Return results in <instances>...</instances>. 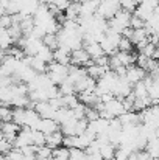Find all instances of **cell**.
<instances>
[{
    "mask_svg": "<svg viewBox=\"0 0 159 160\" xmlns=\"http://www.w3.org/2000/svg\"><path fill=\"white\" fill-rule=\"evenodd\" d=\"M47 75L50 76L53 84L59 86L69 76V65H64V64H59L56 61H52L47 67Z\"/></svg>",
    "mask_w": 159,
    "mask_h": 160,
    "instance_id": "obj_1",
    "label": "cell"
},
{
    "mask_svg": "<svg viewBox=\"0 0 159 160\" xmlns=\"http://www.w3.org/2000/svg\"><path fill=\"white\" fill-rule=\"evenodd\" d=\"M120 2L119 0H100V5H98V9L95 14L102 16L103 19L109 20L115 16V12L120 9Z\"/></svg>",
    "mask_w": 159,
    "mask_h": 160,
    "instance_id": "obj_2",
    "label": "cell"
},
{
    "mask_svg": "<svg viewBox=\"0 0 159 160\" xmlns=\"http://www.w3.org/2000/svg\"><path fill=\"white\" fill-rule=\"evenodd\" d=\"M92 62L91 56L87 54V52L81 47L78 50H73L70 53V64L72 65H78V67H84V65H89Z\"/></svg>",
    "mask_w": 159,
    "mask_h": 160,
    "instance_id": "obj_3",
    "label": "cell"
},
{
    "mask_svg": "<svg viewBox=\"0 0 159 160\" xmlns=\"http://www.w3.org/2000/svg\"><path fill=\"white\" fill-rule=\"evenodd\" d=\"M0 131L3 132L5 138L9 140V142L13 143V142L16 140L19 131H20V126H19L17 123H14L13 120H11V121H2V124H0Z\"/></svg>",
    "mask_w": 159,
    "mask_h": 160,
    "instance_id": "obj_4",
    "label": "cell"
},
{
    "mask_svg": "<svg viewBox=\"0 0 159 160\" xmlns=\"http://www.w3.org/2000/svg\"><path fill=\"white\" fill-rule=\"evenodd\" d=\"M125 76H126L128 82H130L131 86H134L136 82H139V81H142V79L145 78V70H144L142 67L133 64V65H128V67H126V75H125Z\"/></svg>",
    "mask_w": 159,
    "mask_h": 160,
    "instance_id": "obj_5",
    "label": "cell"
},
{
    "mask_svg": "<svg viewBox=\"0 0 159 160\" xmlns=\"http://www.w3.org/2000/svg\"><path fill=\"white\" fill-rule=\"evenodd\" d=\"M53 120H55L59 126H62V124H66V123L75 121L77 118H75V113H73L72 109H69V107H59V109H56V112H55V115H53Z\"/></svg>",
    "mask_w": 159,
    "mask_h": 160,
    "instance_id": "obj_6",
    "label": "cell"
},
{
    "mask_svg": "<svg viewBox=\"0 0 159 160\" xmlns=\"http://www.w3.org/2000/svg\"><path fill=\"white\" fill-rule=\"evenodd\" d=\"M95 86H97V79L86 75L75 82V92L80 93V92H84V90H95Z\"/></svg>",
    "mask_w": 159,
    "mask_h": 160,
    "instance_id": "obj_7",
    "label": "cell"
},
{
    "mask_svg": "<svg viewBox=\"0 0 159 160\" xmlns=\"http://www.w3.org/2000/svg\"><path fill=\"white\" fill-rule=\"evenodd\" d=\"M100 5V0H84L81 2V8H80V17H91L97 12Z\"/></svg>",
    "mask_w": 159,
    "mask_h": 160,
    "instance_id": "obj_8",
    "label": "cell"
},
{
    "mask_svg": "<svg viewBox=\"0 0 159 160\" xmlns=\"http://www.w3.org/2000/svg\"><path fill=\"white\" fill-rule=\"evenodd\" d=\"M105 109L114 117V118H117V117H120L122 113L126 112V109L123 106V101H122L120 98H114V100H111L109 103H106Z\"/></svg>",
    "mask_w": 159,
    "mask_h": 160,
    "instance_id": "obj_9",
    "label": "cell"
},
{
    "mask_svg": "<svg viewBox=\"0 0 159 160\" xmlns=\"http://www.w3.org/2000/svg\"><path fill=\"white\" fill-rule=\"evenodd\" d=\"M36 129L41 131V132H44V134L47 135V134H52L55 131H58V129H59V124H58L53 118H41Z\"/></svg>",
    "mask_w": 159,
    "mask_h": 160,
    "instance_id": "obj_10",
    "label": "cell"
},
{
    "mask_svg": "<svg viewBox=\"0 0 159 160\" xmlns=\"http://www.w3.org/2000/svg\"><path fill=\"white\" fill-rule=\"evenodd\" d=\"M34 110L41 115V118H53L56 109L50 104V101H41L34 104Z\"/></svg>",
    "mask_w": 159,
    "mask_h": 160,
    "instance_id": "obj_11",
    "label": "cell"
},
{
    "mask_svg": "<svg viewBox=\"0 0 159 160\" xmlns=\"http://www.w3.org/2000/svg\"><path fill=\"white\" fill-rule=\"evenodd\" d=\"M78 100L84 106H95L100 101V97L95 93V90H84L78 93Z\"/></svg>",
    "mask_w": 159,
    "mask_h": 160,
    "instance_id": "obj_12",
    "label": "cell"
},
{
    "mask_svg": "<svg viewBox=\"0 0 159 160\" xmlns=\"http://www.w3.org/2000/svg\"><path fill=\"white\" fill-rule=\"evenodd\" d=\"M39 120H41V115L33 107H25V124L24 126H28L31 129H36Z\"/></svg>",
    "mask_w": 159,
    "mask_h": 160,
    "instance_id": "obj_13",
    "label": "cell"
},
{
    "mask_svg": "<svg viewBox=\"0 0 159 160\" xmlns=\"http://www.w3.org/2000/svg\"><path fill=\"white\" fill-rule=\"evenodd\" d=\"M70 50L66 48V47H58L56 50H53V61L59 62V64H64V65H69L70 64Z\"/></svg>",
    "mask_w": 159,
    "mask_h": 160,
    "instance_id": "obj_14",
    "label": "cell"
},
{
    "mask_svg": "<svg viewBox=\"0 0 159 160\" xmlns=\"http://www.w3.org/2000/svg\"><path fill=\"white\" fill-rule=\"evenodd\" d=\"M108 70H111L108 65H98V64H95V62H91V64L87 65V68H86L87 75L92 76L94 79H100Z\"/></svg>",
    "mask_w": 159,
    "mask_h": 160,
    "instance_id": "obj_15",
    "label": "cell"
},
{
    "mask_svg": "<svg viewBox=\"0 0 159 160\" xmlns=\"http://www.w3.org/2000/svg\"><path fill=\"white\" fill-rule=\"evenodd\" d=\"M83 45H84L83 48L87 52V54L91 56V59H92V61L105 54L103 48H102V45H100L98 42H83Z\"/></svg>",
    "mask_w": 159,
    "mask_h": 160,
    "instance_id": "obj_16",
    "label": "cell"
},
{
    "mask_svg": "<svg viewBox=\"0 0 159 160\" xmlns=\"http://www.w3.org/2000/svg\"><path fill=\"white\" fill-rule=\"evenodd\" d=\"M62 140H64V134L58 129L52 134H47L45 135V145L50 146L52 149L58 148V146H62Z\"/></svg>",
    "mask_w": 159,
    "mask_h": 160,
    "instance_id": "obj_17",
    "label": "cell"
},
{
    "mask_svg": "<svg viewBox=\"0 0 159 160\" xmlns=\"http://www.w3.org/2000/svg\"><path fill=\"white\" fill-rule=\"evenodd\" d=\"M117 118L120 120L122 126H125V124H140V117H139V113L134 112V110H126L125 113H122V115L117 117Z\"/></svg>",
    "mask_w": 159,
    "mask_h": 160,
    "instance_id": "obj_18",
    "label": "cell"
},
{
    "mask_svg": "<svg viewBox=\"0 0 159 160\" xmlns=\"http://www.w3.org/2000/svg\"><path fill=\"white\" fill-rule=\"evenodd\" d=\"M153 11H155V8L153 6H150V5H147V3H144V2H140L139 5H137V8L134 9V14L137 16V17H140L144 22L153 14Z\"/></svg>",
    "mask_w": 159,
    "mask_h": 160,
    "instance_id": "obj_19",
    "label": "cell"
},
{
    "mask_svg": "<svg viewBox=\"0 0 159 160\" xmlns=\"http://www.w3.org/2000/svg\"><path fill=\"white\" fill-rule=\"evenodd\" d=\"M30 67H31V68H33L36 73H45V72H47L49 64H47L45 61H42L41 58H38V56H31Z\"/></svg>",
    "mask_w": 159,
    "mask_h": 160,
    "instance_id": "obj_20",
    "label": "cell"
},
{
    "mask_svg": "<svg viewBox=\"0 0 159 160\" xmlns=\"http://www.w3.org/2000/svg\"><path fill=\"white\" fill-rule=\"evenodd\" d=\"M115 149H117V146L115 145H112V143H105L102 148H100V156H102V159L103 160H112L115 157Z\"/></svg>",
    "mask_w": 159,
    "mask_h": 160,
    "instance_id": "obj_21",
    "label": "cell"
},
{
    "mask_svg": "<svg viewBox=\"0 0 159 160\" xmlns=\"http://www.w3.org/2000/svg\"><path fill=\"white\" fill-rule=\"evenodd\" d=\"M145 151L148 152V156L151 159H159V138H151L147 142V146H145Z\"/></svg>",
    "mask_w": 159,
    "mask_h": 160,
    "instance_id": "obj_22",
    "label": "cell"
},
{
    "mask_svg": "<svg viewBox=\"0 0 159 160\" xmlns=\"http://www.w3.org/2000/svg\"><path fill=\"white\" fill-rule=\"evenodd\" d=\"M145 41H150V38H148V33H147V30L145 28H137V30H134L133 31V36H131V42L133 44H140V42H145Z\"/></svg>",
    "mask_w": 159,
    "mask_h": 160,
    "instance_id": "obj_23",
    "label": "cell"
},
{
    "mask_svg": "<svg viewBox=\"0 0 159 160\" xmlns=\"http://www.w3.org/2000/svg\"><path fill=\"white\" fill-rule=\"evenodd\" d=\"M131 93L134 95V98H145V97H148V87L145 86L144 81H139V82H136L133 86V92Z\"/></svg>",
    "mask_w": 159,
    "mask_h": 160,
    "instance_id": "obj_24",
    "label": "cell"
},
{
    "mask_svg": "<svg viewBox=\"0 0 159 160\" xmlns=\"http://www.w3.org/2000/svg\"><path fill=\"white\" fill-rule=\"evenodd\" d=\"M53 159V149L47 145H42L36 151V160H52Z\"/></svg>",
    "mask_w": 159,
    "mask_h": 160,
    "instance_id": "obj_25",
    "label": "cell"
},
{
    "mask_svg": "<svg viewBox=\"0 0 159 160\" xmlns=\"http://www.w3.org/2000/svg\"><path fill=\"white\" fill-rule=\"evenodd\" d=\"M61 100H62V107H69V109H73V107L80 103V100H78V95H77V93L61 95Z\"/></svg>",
    "mask_w": 159,
    "mask_h": 160,
    "instance_id": "obj_26",
    "label": "cell"
},
{
    "mask_svg": "<svg viewBox=\"0 0 159 160\" xmlns=\"http://www.w3.org/2000/svg\"><path fill=\"white\" fill-rule=\"evenodd\" d=\"M36 56H38V58H41L42 61H45L47 64H50V62L53 61V50L50 48V47H47V45L44 44V45L41 47V50L38 52V54H36Z\"/></svg>",
    "mask_w": 159,
    "mask_h": 160,
    "instance_id": "obj_27",
    "label": "cell"
},
{
    "mask_svg": "<svg viewBox=\"0 0 159 160\" xmlns=\"http://www.w3.org/2000/svg\"><path fill=\"white\" fill-rule=\"evenodd\" d=\"M31 140H33V145L42 146V145H45V134L38 129H31Z\"/></svg>",
    "mask_w": 159,
    "mask_h": 160,
    "instance_id": "obj_28",
    "label": "cell"
},
{
    "mask_svg": "<svg viewBox=\"0 0 159 160\" xmlns=\"http://www.w3.org/2000/svg\"><path fill=\"white\" fill-rule=\"evenodd\" d=\"M86 151L80 148H70L69 149V160H84Z\"/></svg>",
    "mask_w": 159,
    "mask_h": 160,
    "instance_id": "obj_29",
    "label": "cell"
},
{
    "mask_svg": "<svg viewBox=\"0 0 159 160\" xmlns=\"http://www.w3.org/2000/svg\"><path fill=\"white\" fill-rule=\"evenodd\" d=\"M13 120V109L9 106H0V121H11Z\"/></svg>",
    "mask_w": 159,
    "mask_h": 160,
    "instance_id": "obj_30",
    "label": "cell"
},
{
    "mask_svg": "<svg viewBox=\"0 0 159 160\" xmlns=\"http://www.w3.org/2000/svg\"><path fill=\"white\" fill-rule=\"evenodd\" d=\"M42 42H44L47 47H50L52 50H56V48H58V38H56V34H45V36L42 38Z\"/></svg>",
    "mask_w": 159,
    "mask_h": 160,
    "instance_id": "obj_31",
    "label": "cell"
},
{
    "mask_svg": "<svg viewBox=\"0 0 159 160\" xmlns=\"http://www.w3.org/2000/svg\"><path fill=\"white\" fill-rule=\"evenodd\" d=\"M119 50L120 52H133V42H131V39L122 36V39L119 42Z\"/></svg>",
    "mask_w": 159,
    "mask_h": 160,
    "instance_id": "obj_32",
    "label": "cell"
},
{
    "mask_svg": "<svg viewBox=\"0 0 159 160\" xmlns=\"http://www.w3.org/2000/svg\"><path fill=\"white\" fill-rule=\"evenodd\" d=\"M119 2H120V6L123 9L130 11V12H133L137 8V5H139V0H119Z\"/></svg>",
    "mask_w": 159,
    "mask_h": 160,
    "instance_id": "obj_33",
    "label": "cell"
},
{
    "mask_svg": "<svg viewBox=\"0 0 159 160\" xmlns=\"http://www.w3.org/2000/svg\"><path fill=\"white\" fill-rule=\"evenodd\" d=\"M142 54H145L147 58H153L155 56V52H156V45L153 42H148L147 45H144L140 50H139Z\"/></svg>",
    "mask_w": 159,
    "mask_h": 160,
    "instance_id": "obj_34",
    "label": "cell"
},
{
    "mask_svg": "<svg viewBox=\"0 0 159 160\" xmlns=\"http://www.w3.org/2000/svg\"><path fill=\"white\" fill-rule=\"evenodd\" d=\"M22 157H24V154H22V151L19 148H13L8 154H5L6 160H22Z\"/></svg>",
    "mask_w": 159,
    "mask_h": 160,
    "instance_id": "obj_35",
    "label": "cell"
},
{
    "mask_svg": "<svg viewBox=\"0 0 159 160\" xmlns=\"http://www.w3.org/2000/svg\"><path fill=\"white\" fill-rule=\"evenodd\" d=\"M14 146H13V143L9 142V140H6V138H2L0 140V154H8L11 149H13Z\"/></svg>",
    "mask_w": 159,
    "mask_h": 160,
    "instance_id": "obj_36",
    "label": "cell"
},
{
    "mask_svg": "<svg viewBox=\"0 0 159 160\" xmlns=\"http://www.w3.org/2000/svg\"><path fill=\"white\" fill-rule=\"evenodd\" d=\"M49 3H50L52 6H56L59 11H66L70 2H69V0H49Z\"/></svg>",
    "mask_w": 159,
    "mask_h": 160,
    "instance_id": "obj_37",
    "label": "cell"
},
{
    "mask_svg": "<svg viewBox=\"0 0 159 160\" xmlns=\"http://www.w3.org/2000/svg\"><path fill=\"white\" fill-rule=\"evenodd\" d=\"M144 25H145V22L140 19V17H137L136 14L134 16H131V22H130V27L133 28V30H137V28H144Z\"/></svg>",
    "mask_w": 159,
    "mask_h": 160,
    "instance_id": "obj_38",
    "label": "cell"
},
{
    "mask_svg": "<svg viewBox=\"0 0 159 160\" xmlns=\"http://www.w3.org/2000/svg\"><path fill=\"white\" fill-rule=\"evenodd\" d=\"M38 148H39V146H36V145H27V146L20 148V151H22L24 156H36Z\"/></svg>",
    "mask_w": 159,
    "mask_h": 160,
    "instance_id": "obj_39",
    "label": "cell"
},
{
    "mask_svg": "<svg viewBox=\"0 0 159 160\" xmlns=\"http://www.w3.org/2000/svg\"><path fill=\"white\" fill-rule=\"evenodd\" d=\"M11 25H13V17H11V14H5V16L0 17V27H2V28L8 30Z\"/></svg>",
    "mask_w": 159,
    "mask_h": 160,
    "instance_id": "obj_40",
    "label": "cell"
},
{
    "mask_svg": "<svg viewBox=\"0 0 159 160\" xmlns=\"http://www.w3.org/2000/svg\"><path fill=\"white\" fill-rule=\"evenodd\" d=\"M5 14H8V12H6V8L0 5V17H2V16H5Z\"/></svg>",
    "mask_w": 159,
    "mask_h": 160,
    "instance_id": "obj_41",
    "label": "cell"
},
{
    "mask_svg": "<svg viewBox=\"0 0 159 160\" xmlns=\"http://www.w3.org/2000/svg\"><path fill=\"white\" fill-rule=\"evenodd\" d=\"M22 160H36V156H24Z\"/></svg>",
    "mask_w": 159,
    "mask_h": 160,
    "instance_id": "obj_42",
    "label": "cell"
},
{
    "mask_svg": "<svg viewBox=\"0 0 159 160\" xmlns=\"http://www.w3.org/2000/svg\"><path fill=\"white\" fill-rule=\"evenodd\" d=\"M153 58L159 61V45H156V52H155V56H153Z\"/></svg>",
    "mask_w": 159,
    "mask_h": 160,
    "instance_id": "obj_43",
    "label": "cell"
},
{
    "mask_svg": "<svg viewBox=\"0 0 159 160\" xmlns=\"http://www.w3.org/2000/svg\"><path fill=\"white\" fill-rule=\"evenodd\" d=\"M158 8H159V0H158Z\"/></svg>",
    "mask_w": 159,
    "mask_h": 160,
    "instance_id": "obj_44",
    "label": "cell"
},
{
    "mask_svg": "<svg viewBox=\"0 0 159 160\" xmlns=\"http://www.w3.org/2000/svg\"><path fill=\"white\" fill-rule=\"evenodd\" d=\"M80 2H84V0H80Z\"/></svg>",
    "mask_w": 159,
    "mask_h": 160,
    "instance_id": "obj_45",
    "label": "cell"
}]
</instances>
